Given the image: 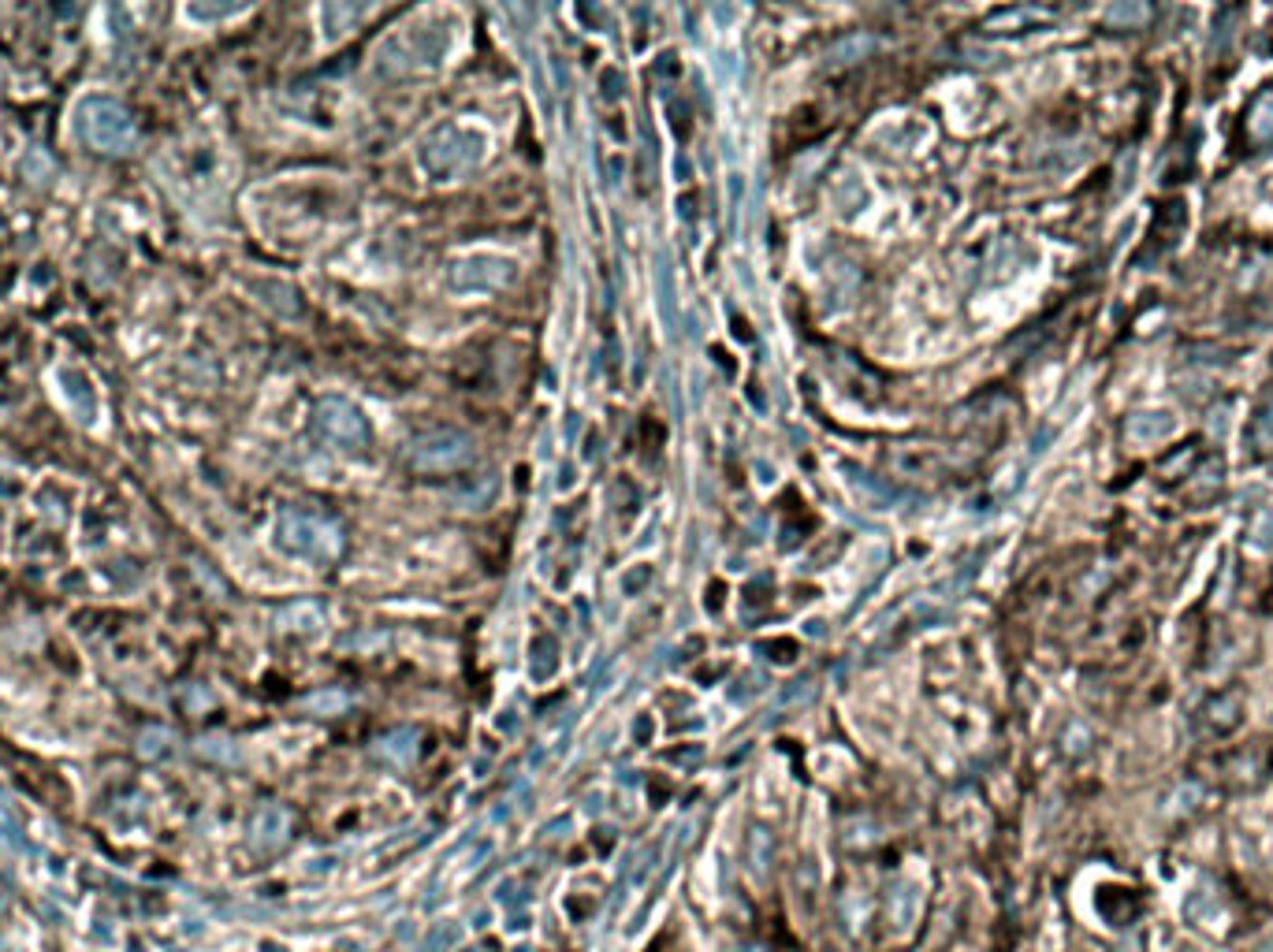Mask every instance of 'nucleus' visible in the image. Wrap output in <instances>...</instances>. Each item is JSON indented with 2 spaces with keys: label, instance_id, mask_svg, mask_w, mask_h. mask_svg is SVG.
Listing matches in <instances>:
<instances>
[{
  "label": "nucleus",
  "instance_id": "nucleus-1",
  "mask_svg": "<svg viewBox=\"0 0 1273 952\" xmlns=\"http://www.w3.org/2000/svg\"><path fill=\"white\" fill-rule=\"evenodd\" d=\"M1125 432H1128V439H1136V443H1158V439H1169V435L1177 432V417L1169 409H1147V413L1128 417Z\"/></svg>",
  "mask_w": 1273,
  "mask_h": 952
},
{
  "label": "nucleus",
  "instance_id": "nucleus-2",
  "mask_svg": "<svg viewBox=\"0 0 1273 952\" xmlns=\"http://www.w3.org/2000/svg\"><path fill=\"white\" fill-rule=\"evenodd\" d=\"M1247 134L1259 142V145H1270L1273 142V97H1263L1251 116H1247Z\"/></svg>",
  "mask_w": 1273,
  "mask_h": 952
},
{
  "label": "nucleus",
  "instance_id": "nucleus-3",
  "mask_svg": "<svg viewBox=\"0 0 1273 952\" xmlns=\"http://www.w3.org/2000/svg\"><path fill=\"white\" fill-rule=\"evenodd\" d=\"M1251 443H1255V450H1270L1273 447V388L1263 398L1255 421H1251Z\"/></svg>",
  "mask_w": 1273,
  "mask_h": 952
},
{
  "label": "nucleus",
  "instance_id": "nucleus-4",
  "mask_svg": "<svg viewBox=\"0 0 1273 952\" xmlns=\"http://www.w3.org/2000/svg\"><path fill=\"white\" fill-rule=\"evenodd\" d=\"M1147 19H1150L1147 4H1113V8H1106V23H1113V27H1140Z\"/></svg>",
  "mask_w": 1273,
  "mask_h": 952
},
{
  "label": "nucleus",
  "instance_id": "nucleus-5",
  "mask_svg": "<svg viewBox=\"0 0 1273 952\" xmlns=\"http://www.w3.org/2000/svg\"><path fill=\"white\" fill-rule=\"evenodd\" d=\"M1251 543L1259 547V551H1266L1273 543V510L1270 506H1263L1259 514H1255V524H1251Z\"/></svg>",
  "mask_w": 1273,
  "mask_h": 952
}]
</instances>
